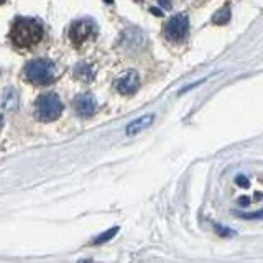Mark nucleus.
Here are the masks:
<instances>
[{"instance_id":"nucleus-1","label":"nucleus","mask_w":263,"mask_h":263,"mask_svg":"<svg viewBox=\"0 0 263 263\" xmlns=\"http://www.w3.org/2000/svg\"><path fill=\"white\" fill-rule=\"evenodd\" d=\"M10 38L18 48H32V46L41 41L43 28L36 20L18 18L12 27Z\"/></svg>"},{"instance_id":"nucleus-2","label":"nucleus","mask_w":263,"mask_h":263,"mask_svg":"<svg viewBox=\"0 0 263 263\" xmlns=\"http://www.w3.org/2000/svg\"><path fill=\"white\" fill-rule=\"evenodd\" d=\"M25 77L35 86H48L56 77L55 64L48 59H33L25 66Z\"/></svg>"},{"instance_id":"nucleus-3","label":"nucleus","mask_w":263,"mask_h":263,"mask_svg":"<svg viewBox=\"0 0 263 263\" xmlns=\"http://www.w3.org/2000/svg\"><path fill=\"white\" fill-rule=\"evenodd\" d=\"M63 112V102L53 92H46L36 99L35 104V117L40 122H53Z\"/></svg>"},{"instance_id":"nucleus-4","label":"nucleus","mask_w":263,"mask_h":263,"mask_svg":"<svg viewBox=\"0 0 263 263\" xmlns=\"http://www.w3.org/2000/svg\"><path fill=\"white\" fill-rule=\"evenodd\" d=\"M189 17L186 13H176L171 18L166 21L165 25V36L166 40L173 43L184 41L189 35Z\"/></svg>"},{"instance_id":"nucleus-5","label":"nucleus","mask_w":263,"mask_h":263,"mask_svg":"<svg viewBox=\"0 0 263 263\" xmlns=\"http://www.w3.org/2000/svg\"><path fill=\"white\" fill-rule=\"evenodd\" d=\"M94 33H96V23L89 18L76 20L73 25L69 27V40L76 46L86 43L91 36H94Z\"/></svg>"},{"instance_id":"nucleus-6","label":"nucleus","mask_w":263,"mask_h":263,"mask_svg":"<svg viewBox=\"0 0 263 263\" xmlns=\"http://www.w3.org/2000/svg\"><path fill=\"white\" fill-rule=\"evenodd\" d=\"M114 86L120 94H134V92H137L138 86H140V76L135 71H127L115 79Z\"/></svg>"},{"instance_id":"nucleus-7","label":"nucleus","mask_w":263,"mask_h":263,"mask_svg":"<svg viewBox=\"0 0 263 263\" xmlns=\"http://www.w3.org/2000/svg\"><path fill=\"white\" fill-rule=\"evenodd\" d=\"M74 111L77 112V115H81V117H92V115H94V112H96V107H97V104H96V99H94V96L92 94H81V96H77L76 99H74Z\"/></svg>"},{"instance_id":"nucleus-8","label":"nucleus","mask_w":263,"mask_h":263,"mask_svg":"<svg viewBox=\"0 0 263 263\" xmlns=\"http://www.w3.org/2000/svg\"><path fill=\"white\" fill-rule=\"evenodd\" d=\"M155 122V114H146V115H142V117H138L135 120H132L128 125L125 127V134L127 135H137L143 132L145 128H148L151 123Z\"/></svg>"},{"instance_id":"nucleus-9","label":"nucleus","mask_w":263,"mask_h":263,"mask_svg":"<svg viewBox=\"0 0 263 263\" xmlns=\"http://www.w3.org/2000/svg\"><path fill=\"white\" fill-rule=\"evenodd\" d=\"M232 18V10H230V5L229 4H224L222 9H219L215 12V15L212 17V23L215 25H227Z\"/></svg>"},{"instance_id":"nucleus-10","label":"nucleus","mask_w":263,"mask_h":263,"mask_svg":"<svg viewBox=\"0 0 263 263\" xmlns=\"http://www.w3.org/2000/svg\"><path fill=\"white\" fill-rule=\"evenodd\" d=\"M119 232V227H114V229H111V230H107V232H104V234H100L97 238H94V240H92V244H104V242H107V240H111V238L117 234Z\"/></svg>"},{"instance_id":"nucleus-11","label":"nucleus","mask_w":263,"mask_h":263,"mask_svg":"<svg viewBox=\"0 0 263 263\" xmlns=\"http://www.w3.org/2000/svg\"><path fill=\"white\" fill-rule=\"evenodd\" d=\"M238 217L242 219H249V221H263V209L260 211H253V212H235Z\"/></svg>"},{"instance_id":"nucleus-12","label":"nucleus","mask_w":263,"mask_h":263,"mask_svg":"<svg viewBox=\"0 0 263 263\" xmlns=\"http://www.w3.org/2000/svg\"><path fill=\"white\" fill-rule=\"evenodd\" d=\"M76 76L77 77H84V81H91V77H92V71H91V68L87 64H79L76 69Z\"/></svg>"},{"instance_id":"nucleus-13","label":"nucleus","mask_w":263,"mask_h":263,"mask_svg":"<svg viewBox=\"0 0 263 263\" xmlns=\"http://www.w3.org/2000/svg\"><path fill=\"white\" fill-rule=\"evenodd\" d=\"M214 229L215 232L219 234V237H232V235H235L237 232L235 230H232L229 227H224L222 224H214Z\"/></svg>"},{"instance_id":"nucleus-14","label":"nucleus","mask_w":263,"mask_h":263,"mask_svg":"<svg viewBox=\"0 0 263 263\" xmlns=\"http://www.w3.org/2000/svg\"><path fill=\"white\" fill-rule=\"evenodd\" d=\"M235 183H237V184H238V186H240V188H249V186H250L249 180H247V178H245L244 174H238V176L235 178Z\"/></svg>"},{"instance_id":"nucleus-15","label":"nucleus","mask_w":263,"mask_h":263,"mask_svg":"<svg viewBox=\"0 0 263 263\" xmlns=\"http://www.w3.org/2000/svg\"><path fill=\"white\" fill-rule=\"evenodd\" d=\"M206 81H207V77H204V79H199L198 82H192V84H188V86H186V87H184V89H181V92H180V94H184V92H186V91H189V89H194V87L201 86V84H203V82H206Z\"/></svg>"},{"instance_id":"nucleus-16","label":"nucleus","mask_w":263,"mask_h":263,"mask_svg":"<svg viewBox=\"0 0 263 263\" xmlns=\"http://www.w3.org/2000/svg\"><path fill=\"white\" fill-rule=\"evenodd\" d=\"M238 204H240V206H249L250 204V199L247 198V196H242L240 199H238Z\"/></svg>"},{"instance_id":"nucleus-17","label":"nucleus","mask_w":263,"mask_h":263,"mask_svg":"<svg viewBox=\"0 0 263 263\" xmlns=\"http://www.w3.org/2000/svg\"><path fill=\"white\" fill-rule=\"evenodd\" d=\"M0 127H2V117H0Z\"/></svg>"}]
</instances>
